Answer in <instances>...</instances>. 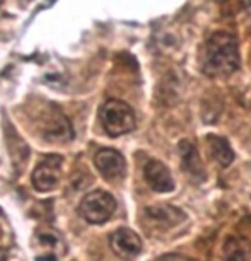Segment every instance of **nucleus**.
Instances as JSON below:
<instances>
[{"label":"nucleus","mask_w":251,"mask_h":261,"mask_svg":"<svg viewBox=\"0 0 251 261\" xmlns=\"http://www.w3.org/2000/svg\"><path fill=\"white\" fill-rule=\"evenodd\" d=\"M239 50L233 34L217 31L207 39L202 53V68L205 75L225 77L238 70Z\"/></svg>","instance_id":"nucleus-1"},{"label":"nucleus","mask_w":251,"mask_h":261,"mask_svg":"<svg viewBox=\"0 0 251 261\" xmlns=\"http://www.w3.org/2000/svg\"><path fill=\"white\" fill-rule=\"evenodd\" d=\"M99 121L103 130L110 137L130 134L135 128V113L125 101L110 99L101 106Z\"/></svg>","instance_id":"nucleus-2"},{"label":"nucleus","mask_w":251,"mask_h":261,"mask_svg":"<svg viewBox=\"0 0 251 261\" xmlns=\"http://www.w3.org/2000/svg\"><path fill=\"white\" fill-rule=\"evenodd\" d=\"M116 210V200L103 190H94L87 193L79 205V214L89 224H105L111 219Z\"/></svg>","instance_id":"nucleus-3"},{"label":"nucleus","mask_w":251,"mask_h":261,"mask_svg":"<svg viewBox=\"0 0 251 261\" xmlns=\"http://www.w3.org/2000/svg\"><path fill=\"white\" fill-rule=\"evenodd\" d=\"M41 132L48 140L53 142H68L73 137L72 125L55 106H52L43 116Z\"/></svg>","instance_id":"nucleus-4"},{"label":"nucleus","mask_w":251,"mask_h":261,"mask_svg":"<svg viewBox=\"0 0 251 261\" xmlns=\"http://www.w3.org/2000/svg\"><path fill=\"white\" fill-rule=\"evenodd\" d=\"M60 167L62 157L50 155L43 159L33 172V185L38 191H50L55 190L60 181Z\"/></svg>","instance_id":"nucleus-5"},{"label":"nucleus","mask_w":251,"mask_h":261,"mask_svg":"<svg viewBox=\"0 0 251 261\" xmlns=\"http://www.w3.org/2000/svg\"><path fill=\"white\" fill-rule=\"evenodd\" d=\"M94 164L101 176L108 181H118L125 176L127 172V162L123 155L118 150L113 149H101L96 152Z\"/></svg>","instance_id":"nucleus-6"},{"label":"nucleus","mask_w":251,"mask_h":261,"mask_svg":"<svg viewBox=\"0 0 251 261\" xmlns=\"http://www.w3.org/2000/svg\"><path fill=\"white\" fill-rule=\"evenodd\" d=\"M110 244L115 254L127 261L135 259L142 251V239L139 238V234H135L134 230L127 227L115 230L110 236Z\"/></svg>","instance_id":"nucleus-7"},{"label":"nucleus","mask_w":251,"mask_h":261,"mask_svg":"<svg viewBox=\"0 0 251 261\" xmlns=\"http://www.w3.org/2000/svg\"><path fill=\"white\" fill-rule=\"evenodd\" d=\"M144 178L147 185L157 193H167V191L174 190L173 176L161 161H147V164L144 166Z\"/></svg>","instance_id":"nucleus-8"},{"label":"nucleus","mask_w":251,"mask_h":261,"mask_svg":"<svg viewBox=\"0 0 251 261\" xmlns=\"http://www.w3.org/2000/svg\"><path fill=\"white\" fill-rule=\"evenodd\" d=\"M180 154H181V166L185 171H188V174H191L193 178H205V171L202 166V161L198 157V152L193 147L190 140H181L180 142Z\"/></svg>","instance_id":"nucleus-9"},{"label":"nucleus","mask_w":251,"mask_h":261,"mask_svg":"<svg viewBox=\"0 0 251 261\" xmlns=\"http://www.w3.org/2000/svg\"><path fill=\"white\" fill-rule=\"evenodd\" d=\"M207 142H209L210 154H212L214 161H217L219 166L228 167L231 162L234 161V152L229 147L228 140H225V139H222V137H217V135H209V137H207Z\"/></svg>","instance_id":"nucleus-10"},{"label":"nucleus","mask_w":251,"mask_h":261,"mask_svg":"<svg viewBox=\"0 0 251 261\" xmlns=\"http://www.w3.org/2000/svg\"><path fill=\"white\" fill-rule=\"evenodd\" d=\"M224 261H251V246L243 238H229L224 246Z\"/></svg>","instance_id":"nucleus-11"},{"label":"nucleus","mask_w":251,"mask_h":261,"mask_svg":"<svg viewBox=\"0 0 251 261\" xmlns=\"http://www.w3.org/2000/svg\"><path fill=\"white\" fill-rule=\"evenodd\" d=\"M145 215L164 225H176L183 220V212L174 206H152V208L145 210Z\"/></svg>","instance_id":"nucleus-12"},{"label":"nucleus","mask_w":251,"mask_h":261,"mask_svg":"<svg viewBox=\"0 0 251 261\" xmlns=\"http://www.w3.org/2000/svg\"><path fill=\"white\" fill-rule=\"evenodd\" d=\"M156 261H191V259L181 254H164V256H161V258H157Z\"/></svg>","instance_id":"nucleus-13"},{"label":"nucleus","mask_w":251,"mask_h":261,"mask_svg":"<svg viewBox=\"0 0 251 261\" xmlns=\"http://www.w3.org/2000/svg\"><path fill=\"white\" fill-rule=\"evenodd\" d=\"M2 4H4V0H0V7H2Z\"/></svg>","instance_id":"nucleus-14"}]
</instances>
